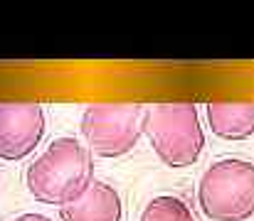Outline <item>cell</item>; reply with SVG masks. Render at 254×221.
I'll use <instances>...</instances> for the list:
<instances>
[{
  "instance_id": "obj_1",
  "label": "cell",
  "mask_w": 254,
  "mask_h": 221,
  "mask_svg": "<svg viewBox=\"0 0 254 221\" xmlns=\"http://www.w3.org/2000/svg\"><path fill=\"white\" fill-rule=\"evenodd\" d=\"M94 182V157L77 138H55L25 172L27 192L52 207H67Z\"/></svg>"
},
{
  "instance_id": "obj_2",
  "label": "cell",
  "mask_w": 254,
  "mask_h": 221,
  "mask_svg": "<svg viewBox=\"0 0 254 221\" xmlns=\"http://www.w3.org/2000/svg\"><path fill=\"white\" fill-rule=\"evenodd\" d=\"M143 133L148 135L158 160L173 170L195 165L205 147V131L192 101L146 106Z\"/></svg>"
},
{
  "instance_id": "obj_3",
  "label": "cell",
  "mask_w": 254,
  "mask_h": 221,
  "mask_svg": "<svg viewBox=\"0 0 254 221\" xmlns=\"http://www.w3.org/2000/svg\"><path fill=\"white\" fill-rule=\"evenodd\" d=\"M197 207L210 221H250L254 217V162L240 157L212 162L200 177Z\"/></svg>"
},
{
  "instance_id": "obj_4",
  "label": "cell",
  "mask_w": 254,
  "mask_h": 221,
  "mask_svg": "<svg viewBox=\"0 0 254 221\" xmlns=\"http://www.w3.org/2000/svg\"><path fill=\"white\" fill-rule=\"evenodd\" d=\"M143 111L138 103H94L82 113V138L86 150L99 157H121L143 135Z\"/></svg>"
},
{
  "instance_id": "obj_5",
  "label": "cell",
  "mask_w": 254,
  "mask_h": 221,
  "mask_svg": "<svg viewBox=\"0 0 254 221\" xmlns=\"http://www.w3.org/2000/svg\"><path fill=\"white\" fill-rule=\"evenodd\" d=\"M45 111L40 103H0V160L17 162L40 145Z\"/></svg>"
},
{
  "instance_id": "obj_6",
  "label": "cell",
  "mask_w": 254,
  "mask_h": 221,
  "mask_svg": "<svg viewBox=\"0 0 254 221\" xmlns=\"http://www.w3.org/2000/svg\"><path fill=\"white\" fill-rule=\"evenodd\" d=\"M60 217L62 221H121L124 204L109 182L94 179L79 199L60 209Z\"/></svg>"
},
{
  "instance_id": "obj_7",
  "label": "cell",
  "mask_w": 254,
  "mask_h": 221,
  "mask_svg": "<svg viewBox=\"0 0 254 221\" xmlns=\"http://www.w3.org/2000/svg\"><path fill=\"white\" fill-rule=\"evenodd\" d=\"M205 113L212 133L222 140H247L254 135V101H210Z\"/></svg>"
},
{
  "instance_id": "obj_8",
  "label": "cell",
  "mask_w": 254,
  "mask_h": 221,
  "mask_svg": "<svg viewBox=\"0 0 254 221\" xmlns=\"http://www.w3.org/2000/svg\"><path fill=\"white\" fill-rule=\"evenodd\" d=\"M138 221H195V214L180 197L161 194L146 204Z\"/></svg>"
},
{
  "instance_id": "obj_9",
  "label": "cell",
  "mask_w": 254,
  "mask_h": 221,
  "mask_svg": "<svg viewBox=\"0 0 254 221\" xmlns=\"http://www.w3.org/2000/svg\"><path fill=\"white\" fill-rule=\"evenodd\" d=\"M12 221H52L50 217H45V214H22V217H17V219Z\"/></svg>"
}]
</instances>
